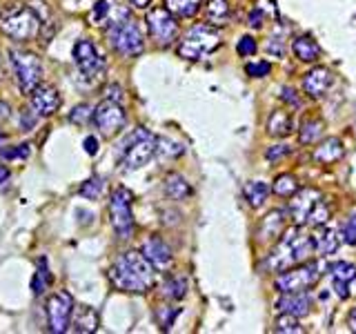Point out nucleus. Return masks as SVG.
<instances>
[{"label": "nucleus", "mask_w": 356, "mask_h": 334, "mask_svg": "<svg viewBox=\"0 0 356 334\" xmlns=\"http://www.w3.org/2000/svg\"><path fill=\"white\" fill-rule=\"evenodd\" d=\"M220 45V33L211 25H194L178 42V56L185 61H203Z\"/></svg>", "instance_id": "5"}, {"label": "nucleus", "mask_w": 356, "mask_h": 334, "mask_svg": "<svg viewBox=\"0 0 356 334\" xmlns=\"http://www.w3.org/2000/svg\"><path fill=\"white\" fill-rule=\"evenodd\" d=\"M325 270V265L321 261H305L303 265L298 267H287L281 274L276 276V289L281 294H287V292H303V289H309L312 285L318 283V278Z\"/></svg>", "instance_id": "7"}, {"label": "nucleus", "mask_w": 356, "mask_h": 334, "mask_svg": "<svg viewBox=\"0 0 356 334\" xmlns=\"http://www.w3.org/2000/svg\"><path fill=\"white\" fill-rule=\"evenodd\" d=\"M29 154H31V148L25 143V145H16V148H3V150H0V159H5V161H11V159L25 161V159H29Z\"/></svg>", "instance_id": "39"}, {"label": "nucleus", "mask_w": 356, "mask_h": 334, "mask_svg": "<svg viewBox=\"0 0 356 334\" xmlns=\"http://www.w3.org/2000/svg\"><path fill=\"white\" fill-rule=\"evenodd\" d=\"M274 332L278 334H300L303 332V328H300V323L296 321L294 315H287V312H283L281 317L276 319V326H274Z\"/></svg>", "instance_id": "35"}, {"label": "nucleus", "mask_w": 356, "mask_h": 334, "mask_svg": "<svg viewBox=\"0 0 356 334\" xmlns=\"http://www.w3.org/2000/svg\"><path fill=\"white\" fill-rule=\"evenodd\" d=\"M36 116L38 114H33V116H29V111H25V114H22V125H25V129H29L33 122H36Z\"/></svg>", "instance_id": "54"}, {"label": "nucleus", "mask_w": 356, "mask_h": 334, "mask_svg": "<svg viewBox=\"0 0 356 334\" xmlns=\"http://www.w3.org/2000/svg\"><path fill=\"white\" fill-rule=\"evenodd\" d=\"M185 152L183 143H176L172 138H159V148H156V154L161 159H178Z\"/></svg>", "instance_id": "34"}, {"label": "nucleus", "mask_w": 356, "mask_h": 334, "mask_svg": "<svg viewBox=\"0 0 356 334\" xmlns=\"http://www.w3.org/2000/svg\"><path fill=\"white\" fill-rule=\"evenodd\" d=\"M292 51L298 61H303V63H316L321 58V47H318V42L314 38H309V36H300L294 40L292 45Z\"/></svg>", "instance_id": "23"}, {"label": "nucleus", "mask_w": 356, "mask_h": 334, "mask_svg": "<svg viewBox=\"0 0 356 334\" xmlns=\"http://www.w3.org/2000/svg\"><path fill=\"white\" fill-rule=\"evenodd\" d=\"M165 194L174 200H183L192 196V185H189L181 174H170L165 181Z\"/></svg>", "instance_id": "26"}, {"label": "nucleus", "mask_w": 356, "mask_h": 334, "mask_svg": "<svg viewBox=\"0 0 356 334\" xmlns=\"http://www.w3.org/2000/svg\"><path fill=\"white\" fill-rule=\"evenodd\" d=\"M350 283H343V281H334V289H337V294L341 299H348L350 296V289H348Z\"/></svg>", "instance_id": "51"}, {"label": "nucleus", "mask_w": 356, "mask_h": 334, "mask_svg": "<svg viewBox=\"0 0 356 334\" xmlns=\"http://www.w3.org/2000/svg\"><path fill=\"white\" fill-rule=\"evenodd\" d=\"M156 267L145 259L143 252H122L109 267V281L120 292L145 294L154 287Z\"/></svg>", "instance_id": "1"}, {"label": "nucleus", "mask_w": 356, "mask_h": 334, "mask_svg": "<svg viewBox=\"0 0 356 334\" xmlns=\"http://www.w3.org/2000/svg\"><path fill=\"white\" fill-rule=\"evenodd\" d=\"M267 51H270L272 56H283V40L270 38V42H267Z\"/></svg>", "instance_id": "49"}, {"label": "nucleus", "mask_w": 356, "mask_h": 334, "mask_svg": "<svg viewBox=\"0 0 356 334\" xmlns=\"http://www.w3.org/2000/svg\"><path fill=\"white\" fill-rule=\"evenodd\" d=\"M163 296L167 299H183L187 294V278L183 274H172V276H167L165 281H163Z\"/></svg>", "instance_id": "29"}, {"label": "nucleus", "mask_w": 356, "mask_h": 334, "mask_svg": "<svg viewBox=\"0 0 356 334\" xmlns=\"http://www.w3.org/2000/svg\"><path fill=\"white\" fill-rule=\"evenodd\" d=\"M42 18L31 5H16L0 14V31L14 40H31L42 33Z\"/></svg>", "instance_id": "3"}, {"label": "nucleus", "mask_w": 356, "mask_h": 334, "mask_svg": "<svg viewBox=\"0 0 356 334\" xmlns=\"http://www.w3.org/2000/svg\"><path fill=\"white\" fill-rule=\"evenodd\" d=\"M29 103H31V109L36 111L38 116L47 118V116H54L56 111L60 107V94L58 89L49 83H40L38 87L31 89L29 94Z\"/></svg>", "instance_id": "15"}, {"label": "nucleus", "mask_w": 356, "mask_h": 334, "mask_svg": "<svg viewBox=\"0 0 356 334\" xmlns=\"http://www.w3.org/2000/svg\"><path fill=\"white\" fill-rule=\"evenodd\" d=\"M203 0H165V7L172 11L176 18H192L200 9Z\"/></svg>", "instance_id": "30"}, {"label": "nucleus", "mask_w": 356, "mask_h": 334, "mask_svg": "<svg viewBox=\"0 0 356 334\" xmlns=\"http://www.w3.org/2000/svg\"><path fill=\"white\" fill-rule=\"evenodd\" d=\"M267 16L263 14V11L261 9H252V14H250V18H248V25L252 27V29H261L263 27V20H265Z\"/></svg>", "instance_id": "47"}, {"label": "nucleus", "mask_w": 356, "mask_h": 334, "mask_svg": "<svg viewBox=\"0 0 356 334\" xmlns=\"http://www.w3.org/2000/svg\"><path fill=\"white\" fill-rule=\"evenodd\" d=\"M83 145H85V152H87L89 156H94V154L98 152V141H96L94 136H87Z\"/></svg>", "instance_id": "50"}, {"label": "nucleus", "mask_w": 356, "mask_h": 334, "mask_svg": "<svg viewBox=\"0 0 356 334\" xmlns=\"http://www.w3.org/2000/svg\"><path fill=\"white\" fill-rule=\"evenodd\" d=\"M74 63L78 70H81V74L87 78H96L105 70V61H103V56L98 54L96 45L85 38L74 45Z\"/></svg>", "instance_id": "14"}, {"label": "nucleus", "mask_w": 356, "mask_h": 334, "mask_svg": "<svg viewBox=\"0 0 356 334\" xmlns=\"http://www.w3.org/2000/svg\"><path fill=\"white\" fill-rule=\"evenodd\" d=\"M107 38L111 42V47H114L120 56H127V58H134V56L143 54V49H145L143 33L136 22L127 16V11H122L120 18L109 25Z\"/></svg>", "instance_id": "6"}, {"label": "nucleus", "mask_w": 356, "mask_h": 334, "mask_svg": "<svg viewBox=\"0 0 356 334\" xmlns=\"http://www.w3.org/2000/svg\"><path fill=\"white\" fill-rule=\"evenodd\" d=\"M314 252H316L314 237H309L303 230V225H294L283 232L281 241L276 243V248L267 256L265 267L272 272H283L296 263H305L307 259H312Z\"/></svg>", "instance_id": "2"}, {"label": "nucleus", "mask_w": 356, "mask_h": 334, "mask_svg": "<svg viewBox=\"0 0 356 334\" xmlns=\"http://www.w3.org/2000/svg\"><path fill=\"white\" fill-rule=\"evenodd\" d=\"M348 326H350V330L352 332H356V308L350 312V319H348Z\"/></svg>", "instance_id": "56"}, {"label": "nucleus", "mask_w": 356, "mask_h": 334, "mask_svg": "<svg viewBox=\"0 0 356 334\" xmlns=\"http://www.w3.org/2000/svg\"><path fill=\"white\" fill-rule=\"evenodd\" d=\"M281 98L285 100L287 105H292V107H298V105H300V100L296 98L294 89H289V87H283V89H281Z\"/></svg>", "instance_id": "48"}, {"label": "nucleus", "mask_w": 356, "mask_h": 334, "mask_svg": "<svg viewBox=\"0 0 356 334\" xmlns=\"http://www.w3.org/2000/svg\"><path fill=\"white\" fill-rule=\"evenodd\" d=\"M70 120L74 122V125H87L89 120H94V107H89V105H76L72 109V114H70Z\"/></svg>", "instance_id": "38"}, {"label": "nucleus", "mask_w": 356, "mask_h": 334, "mask_svg": "<svg viewBox=\"0 0 356 334\" xmlns=\"http://www.w3.org/2000/svg\"><path fill=\"white\" fill-rule=\"evenodd\" d=\"M283 216L285 214L281 209L270 212V214L263 218L261 228H259V239L261 241H274V239L281 237V234L285 232V218Z\"/></svg>", "instance_id": "20"}, {"label": "nucleus", "mask_w": 356, "mask_h": 334, "mask_svg": "<svg viewBox=\"0 0 356 334\" xmlns=\"http://www.w3.org/2000/svg\"><path fill=\"white\" fill-rule=\"evenodd\" d=\"M9 116H11V109H9V105H7V103H3V100H0V122H5Z\"/></svg>", "instance_id": "53"}, {"label": "nucleus", "mask_w": 356, "mask_h": 334, "mask_svg": "<svg viewBox=\"0 0 356 334\" xmlns=\"http://www.w3.org/2000/svg\"><path fill=\"white\" fill-rule=\"evenodd\" d=\"M314 243H316V252L321 256H332V254H337V250H339L341 237L332 228H323L314 237Z\"/></svg>", "instance_id": "24"}, {"label": "nucleus", "mask_w": 356, "mask_h": 334, "mask_svg": "<svg viewBox=\"0 0 356 334\" xmlns=\"http://www.w3.org/2000/svg\"><path fill=\"white\" fill-rule=\"evenodd\" d=\"M330 214H332V209L327 205V200H321L318 207L312 212V216L307 221V225H325V223L330 221Z\"/></svg>", "instance_id": "41"}, {"label": "nucleus", "mask_w": 356, "mask_h": 334, "mask_svg": "<svg viewBox=\"0 0 356 334\" xmlns=\"http://www.w3.org/2000/svg\"><path fill=\"white\" fill-rule=\"evenodd\" d=\"M109 218L118 239H131L134 214H131V192L127 187H116L109 198Z\"/></svg>", "instance_id": "9"}, {"label": "nucleus", "mask_w": 356, "mask_h": 334, "mask_svg": "<svg viewBox=\"0 0 356 334\" xmlns=\"http://www.w3.org/2000/svg\"><path fill=\"white\" fill-rule=\"evenodd\" d=\"M321 200H325V196H323L318 189H314V187L298 189V192L292 196V200H289L287 212H289V216L294 218L296 225H307L312 212L318 207Z\"/></svg>", "instance_id": "13"}, {"label": "nucleus", "mask_w": 356, "mask_h": 334, "mask_svg": "<svg viewBox=\"0 0 356 334\" xmlns=\"http://www.w3.org/2000/svg\"><path fill=\"white\" fill-rule=\"evenodd\" d=\"M332 83H334V76L330 74V70L316 67V70H312L303 76V92L312 98H321L332 87Z\"/></svg>", "instance_id": "17"}, {"label": "nucleus", "mask_w": 356, "mask_h": 334, "mask_svg": "<svg viewBox=\"0 0 356 334\" xmlns=\"http://www.w3.org/2000/svg\"><path fill=\"white\" fill-rule=\"evenodd\" d=\"M276 308L281 312H287V315H294V317H305L309 315L312 310V296L307 294V289L303 292H287L278 299Z\"/></svg>", "instance_id": "18"}, {"label": "nucleus", "mask_w": 356, "mask_h": 334, "mask_svg": "<svg viewBox=\"0 0 356 334\" xmlns=\"http://www.w3.org/2000/svg\"><path fill=\"white\" fill-rule=\"evenodd\" d=\"M47 326L49 332L63 334L72 328V312H74V299L70 292H58L49 296L47 301Z\"/></svg>", "instance_id": "12"}, {"label": "nucleus", "mask_w": 356, "mask_h": 334, "mask_svg": "<svg viewBox=\"0 0 356 334\" xmlns=\"http://www.w3.org/2000/svg\"><path fill=\"white\" fill-rule=\"evenodd\" d=\"M256 9H261L267 18H278V9H276V3L274 0H256Z\"/></svg>", "instance_id": "45"}, {"label": "nucleus", "mask_w": 356, "mask_h": 334, "mask_svg": "<svg viewBox=\"0 0 356 334\" xmlns=\"http://www.w3.org/2000/svg\"><path fill=\"white\" fill-rule=\"evenodd\" d=\"M323 129H325V125H323L321 118H305L303 122H300L298 141L303 145H314L323 136Z\"/></svg>", "instance_id": "28"}, {"label": "nucleus", "mask_w": 356, "mask_h": 334, "mask_svg": "<svg viewBox=\"0 0 356 334\" xmlns=\"http://www.w3.org/2000/svg\"><path fill=\"white\" fill-rule=\"evenodd\" d=\"M9 61L14 67L16 81L22 89V94H31L33 87L42 83V63L36 54L25 51V49H11Z\"/></svg>", "instance_id": "8"}, {"label": "nucleus", "mask_w": 356, "mask_h": 334, "mask_svg": "<svg viewBox=\"0 0 356 334\" xmlns=\"http://www.w3.org/2000/svg\"><path fill=\"white\" fill-rule=\"evenodd\" d=\"M178 312H181V308H172V305H163L156 310V321H159V326L163 330H170L174 326V319L178 317Z\"/></svg>", "instance_id": "37"}, {"label": "nucleus", "mask_w": 356, "mask_h": 334, "mask_svg": "<svg viewBox=\"0 0 356 334\" xmlns=\"http://www.w3.org/2000/svg\"><path fill=\"white\" fill-rule=\"evenodd\" d=\"M205 16L209 20V25H227L229 20V5L227 0H207L205 5Z\"/></svg>", "instance_id": "25"}, {"label": "nucleus", "mask_w": 356, "mask_h": 334, "mask_svg": "<svg viewBox=\"0 0 356 334\" xmlns=\"http://www.w3.org/2000/svg\"><path fill=\"white\" fill-rule=\"evenodd\" d=\"M140 252L145 254V259H147L156 270H170L172 263H174V256H172V250L170 245H167L161 237H149L147 241L143 243Z\"/></svg>", "instance_id": "16"}, {"label": "nucleus", "mask_w": 356, "mask_h": 334, "mask_svg": "<svg viewBox=\"0 0 356 334\" xmlns=\"http://www.w3.org/2000/svg\"><path fill=\"white\" fill-rule=\"evenodd\" d=\"M125 109L120 107L118 100L105 98L103 103L94 107V125L100 129V134L107 138L116 136V134L125 127Z\"/></svg>", "instance_id": "11"}, {"label": "nucleus", "mask_w": 356, "mask_h": 334, "mask_svg": "<svg viewBox=\"0 0 356 334\" xmlns=\"http://www.w3.org/2000/svg\"><path fill=\"white\" fill-rule=\"evenodd\" d=\"M332 272V281H343V283H350L356 278V265L348 263V261H339L330 267Z\"/></svg>", "instance_id": "33"}, {"label": "nucleus", "mask_w": 356, "mask_h": 334, "mask_svg": "<svg viewBox=\"0 0 356 334\" xmlns=\"http://www.w3.org/2000/svg\"><path fill=\"white\" fill-rule=\"evenodd\" d=\"M272 192L278 194V196H294L298 192V183L292 174H281L272 183Z\"/></svg>", "instance_id": "32"}, {"label": "nucleus", "mask_w": 356, "mask_h": 334, "mask_svg": "<svg viewBox=\"0 0 356 334\" xmlns=\"http://www.w3.org/2000/svg\"><path fill=\"white\" fill-rule=\"evenodd\" d=\"M292 127H294L292 114H289L287 109H274L270 114V118H267V132H270L272 136H276V138L289 136Z\"/></svg>", "instance_id": "21"}, {"label": "nucleus", "mask_w": 356, "mask_h": 334, "mask_svg": "<svg viewBox=\"0 0 356 334\" xmlns=\"http://www.w3.org/2000/svg\"><path fill=\"white\" fill-rule=\"evenodd\" d=\"M100 194H103V178H98V176L89 178V181H85L83 187H81V196H85V198H92L94 200Z\"/></svg>", "instance_id": "40"}, {"label": "nucleus", "mask_w": 356, "mask_h": 334, "mask_svg": "<svg viewBox=\"0 0 356 334\" xmlns=\"http://www.w3.org/2000/svg\"><path fill=\"white\" fill-rule=\"evenodd\" d=\"M267 196H270V185H265L263 181H252L245 185V198H248V203L256 209L261 207Z\"/></svg>", "instance_id": "31"}, {"label": "nucleus", "mask_w": 356, "mask_h": 334, "mask_svg": "<svg viewBox=\"0 0 356 334\" xmlns=\"http://www.w3.org/2000/svg\"><path fill=\"white\" fill-rule=\"evenodd\" d=\"M129 3H131L134 7H136V9H147L152 0H129Z\"/></svg>", "instance_id": "55"}, {"label": "nucleus", "mask_w": 356, "mask_h": 334, "mask_svg": "<svg viewBox=\"0 0 356 334\" xmlns=\"http://www.w3.org/2000/svg\"><path fill=\"white\" fill-rule=\"evenodd\" d=\"M341 239L348 245H352V248H356V212L350 214V218L345 221V225L341 228Z\"/></svg>", "instance_id": "42"}, {"label": "nucleus", "mask_w": 356, "mask_h": 334, "mask_svg": "<svg viewBox=\"0 0 356 334\" xmlns=\"http://www.w3.org/2000/svg\"><path fill=\"white\" fill-rule=\"evenodd\" d=\"M289 152H292V150H289L287 145H274V148H270V150L265 152V159L274 163L278 159H283V156H287Z\"/></svg>", "instance_id": "46"}, {"label": "nucleus", "mask_w": 356, "mask_h": 334, "mask_svg": "<svg viewBox=\"0 0 356 334\" xmlns=\"http://www.w3.org/2000/svg\"><path fill=\"white\" fill-rule=\"evenodd\" d=\"M156 148H159V136H156V134H152L145 127L134 129L127 136V141L122 143L120 167L125 172L140 170L143 165H147L156 156Z\"/></svg>", "instance_id": "4"}, {"label": "nucleus", "mask_w": 356, "mask_h": 334, "mask_svg": "<svg viewBox=\"0 0 356 334\" xmlns=\"http://www.w3.org/2000/svg\"><path fill=\"white\" fill-rule=\"evenodd\" d=\"M9 178H11V172H9V167L0 165V187H3V185H7V183H9Z\"/></svg>", "instance_id": "52"}, {"label": "nucleus", "mask_w": 356, "mask_h": 334, "mask_svg": "<svg viewBox=\"0 0 356 334\" xmlns=\"http://www.w3.org/2000/svg\"><path fill=\"white\" fill-rule=\"evenodd\" d=\"M314 159L323 165H332V163L341 161L343 159V143L339 138H325L316 148Z\"/></svg>", "instance_id": "22"}, {"label": "nucleus", "mask_w": 356, "mask_h": 334, "mask_svg": "<svg viewBox=\"0 0 356 334\" xmlns=\"http://www.w3.org/2000/svg\"><path fill=\"white\" fill-rule=\"evenodd\" d=\"M245 72H248V76L252 78H265L267 74L272 72V65L267 61H261V63H250L248 67H245Z\"/></svg>", "instance_id": "43"}, {"label": "nucleus", "mask_w": 356, "mask_h": 334, "mask_svg": "<svg viewBox=\"0 0 356 334\" xmlns=\"http://www.w3.org/2000/svg\"><path fill=\"white\" fill-rule=\"evenodd\" d=\"M51 281H54V276L49 272L47 259H44V256H40L38 265H36V274H33V278H31V292L36 294V296H40L44 289L51 285Z\"/></svg>", "instance_id": "27"}, {"label": "nucleus", "mask_w": 356, "mask_h": 334, "mask_svg": "<svg viewBox=\"0 0 356 334\" xmlns=\"http://www.w3.org/2000/svg\"><path fill=\"white\" fill-rule=\"evenodd\" d=\"M5 143H7V134H5L3 129H0V150L5 148Z\"/></svg>", "instance_id": "57"}, {"label": "nucleus", "mask_w": 356, "mask_h": 334, "mask_svg": "<svg viewBox=\"0 0 356 334\" xmlns=\"http://www.w3.org/2000/svg\"><path fill=\"white\" fill-rule=\"evenodd\" d=\"M72 330L81 332V334H89L98 330V312L89 305H74L72 312Z\"/></svg>", "instance_id": "19"}, {"label": "nucleus", "mask_w": 356, "mask_h": 334, "mask_svg": "<svg viewBox=\"0 0 356 334\" xmlns=\"http://www.w3.org/2000/svg\"><path fill=\"white\" fill-rule=\"evenodd\" d=\"M256 40L252 38V36H243L241 40H238V47H236V51L241 54V56H254L256 54Z\"/></svg>", "instance_id": "44"}, {"label": "nucleus", "mask_w": 356, "mask_h": 334, "mask_svg": "<svg viewBox=\"0 0 356 334\" xmlns=\"http://www.w3.org/2000/svg\"><path fill=\"white\" fill-rule=\"evenodd\" d=\"M145 22H147L149 36L159 45H163V47L172 45L178 38V31H181V29H178L176 16L167 7H154V9H149Z\"/></svg>", "instance_id": "10"}, {"label": "nucleus", "mask_w": 356, "mask_h": 334, "mask_svg": "<svg viewBox=\"0 0 356 334\" xmlns=\"http://www.w3.org/2000/svg\"><path fill=\"white\" fill-rule=\"evenodd\" d=\"M111 9H114V3H111V0H98V3L92 7V11H89V22H92V25H103V22H107V16L111 14Z\"/></svg>", "instance_id": "36"}]
</instances>
